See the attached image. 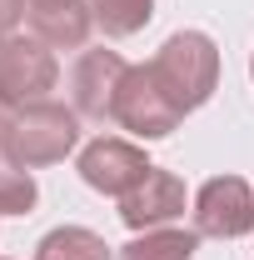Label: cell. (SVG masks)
<instances>
[{
  "label": "cell",
  "instance_id": "cell-1",
  "mask_svg": "<svg viewBox=\"0 0 254 260\" xmlns=\"http://www.w3.org/2000/svg\"><path fill=\"white\" fill-rule=\"evenodd\" d=\"M80 140V120L75 110H65L55 100H35V105H20L10 115V125L0 135V155L5 165H20V170H35V165H55L75 150Z\"/></svg>",
  "mask_w": 254,
  "mask_h": 260
},
{
  "label": "cell",
  "instance_id": "cell-2",
  "mask_svg": "<svg viewBox=\"0 0 254 260\" xmlns=\"http://www.w3.org/2000/svg\"><path fill=\"white\" fill-rule=\"evenodd\" d=\"M155 80L164 85V95L180 105V115H190L199 110L204 100L215 95V80H220V50H215V40L199 30H180L170 35L164 45L155 50Z\"/></svg>",
  "mask_w": 254,
  "mask_h": 260
},
{
  "label": "cell",
  "instance_id": "cell-3",
  "mask_svg": "<svg viewBox=\"0 0 254 260\" xmlns=\"http://www.w3.org/2000/svg\"><path fill=\"white\" fill-rule=\"evenodd\" d=\"M115 120L125 130H135L140 140H164L185 115H180L175 100L164 95V85L155 80L150 65H130L125 80H120V95H115Z\"/></svg>",
  "mask_w": 254,
  "mask_h": 260
},
{
  "label": "cell",
  "instance_id": "cell-4",
  "mask_svg": "<svg viewBox=\"0 0 254 260\" xmlns=\"http://www.w3.org/2000/svg\"><path fill=\"white\" fill-rule=\"evenodd\" d=\"M55 50L45 40H0V100L5 105H35L45 100V90H55Z\"/></svg>",
  "mask_w": 254,
  "mask_h": 260
},
{
  "label": "cell",
  "instance_id": "cell-5",
  "mask_svg": "<svg viewBox=\"0 0 254 260\" xmlns=\"http://www.w3.org/2000/svg\"><path fill=\"white\" fill-rule=\"evenodd\" d=\"M194 230L215 240H239L254 230V190L239 175H215L194 195Z\"/></svg>",
  "mask_w": 254,
  "mask_h": 260
},
{
  "label": "cell",
  "instance_id": "cell-6",
  "mask_svg": "<svg viewBox=\"0 0 254 260\" xmlns=\"http://www.w3.org/2000/svg\"><path fill=\"white\" fill-rule=\"evenodd\" d=\"M145 175H150V160L130 140H105L100 135L80 150V180L100 195H130Z\"/></svg>",
  "mask_w": 254,
  "mask_h": 260
},
{
  "label": "cell",
  "instance_id": "cell-7",
  "mask_svg": "<svg viewBox=\"0 0 254 260\" xmlns=\"http://www.w3.org/2000/svg\"><path fill=\"white\" fill-rule=\"evenodd\" d=\"M130 65L115 50H85L75 70H70V95H75V115H90V120H115V95H120V80H125Z\"/></svg>",
  "mask_w": 254,
  "mask_h": 260
},
{
  "label": "cell",
  "instance_id": "cell-8",
  "mask_svg": "<svg viewBox=\"0 0 254 260\" xmlns=\"http://www.w3.org/2000/svg\"><path fill=\"white\" fill-rule=\"evenodd\" d=\"M175 215H185V180L150 165V175L135 185L130 195H120V220L130 230H155V225H170Z\"/></svg>",
  "mask_w": 254,
  "mask_h": 260
},
{
  "label": "cell",
  "instance_id": "cell-9",
  "mask_svg": "<svg viewBox=\"0 0 254 260\" xmlns=\"http://www.w3.org/2000/svg\"><path fill=\"white\" fill-rule=\"evenodd\" d=\"M95 25L90 0H30V30L50 50H80Z\"/></svg>",
  "mask_w": 254,
  "mask_h": 260
},
{
  "label": "cell",
  "instance_id": "cell-10",
  "mask_svg": "<svg viewBox=\"0 0 254 260\" xmlns=\"http://www.w3.org/2000/svg\"><path fill=\"white\" fill-rule=\"evenodd\" d=\"M199 250V230H175V225H155L145 235H135L120 260H190Z\"/></svg>",
  "mask_w": 254,
  "mask_h": 260
},
{
  "label": "cell",
  "instance_id": "cell-11",
  "mask_svg": "<svg viewBox=\"0 0 254 260\" xmlns=\"http://www.w3.org/2000/svg\"><path fill=\"white\" fill-rule=\"evenodd\" d=\"M35 260H115V255H110V245L100 240L95 230L60 225V230H50V235L35 245Z\"/></svg>",
  "mask_w": 254,
  "mask_h": 260
},
{
  "label": "cell",
  "instance_id": "cell-12",
  "mask_svg": "<svg viewBox=\"0 0 254 260\" xmlns=\"http://www.w3.org/2000/svg\"><path fill=\"white\" fill-rule=\"evenodd\" d=\"M90 5H95V20L105 25V35H135L155 15V0H90Z\"/></svg>",
  "mask_w": 254,
  "mask_h": 260
},
{
  "label": "cell",
  "instance_id": "cell-13",
  "mask_svg": "<svg viewBox=\"0 0 254 260\" xmlns=\"http://www.w3.org/2000/svg\"><path fill=\"white\" fill-rule=\"evenodd\" d=\"M35 180L20 165H0V215H30L35 210Z\"/></svg>",
  "mask_w": 254,
  "mask_h": 260
},
{
  "label": "cell",
  "instance_id": "cell-14",
  "mask_svg": "<svg viewBox=\"0 0 254 260\" xmlns=\"http://www.w3.org/2000/svg\"><path fill=\"white\" fill-rule=\"evenodd\" d=\"M25 10H30L25 0H0V40H10V35H15V25L25 20Z\"/></svg>",
  "mask_w": 254,
  "mask_h": 260
},
{
  "label": "cell",
  "instance_id": "cell-15",
  "mask_svg": "<svg viewBox=\"0 0 254 260\" xmlns=\"http://www.w3.org/2000/svg\"><path fill=\"white\" fill-rule=\"evenodd\" d=\"M10 115H15V105H5V100H0V135H5V125H10Z\"/></svg>",
  "mask_w": 254,
  "mask_h": 260
},
{
  "label": "cell",
  "instance_id": "cell-16",
  "mask_svg": "<svg viewBox=\"0 0 254 260\" xmlns=\"http://www.w3.org/2000/svg\"><path fill=\"white\" fill-rule=\"evenodd\" d=\"M249 70H254V65H249Z\"/></svg>",
  "mask_w": 254,
  "mask_h": 260
}]
</instances>
